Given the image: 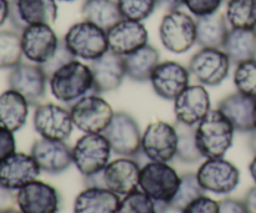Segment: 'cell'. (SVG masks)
Returning a JSON list of instances; mask_svg holds the SVG:
<instances>
[{
    "mask_svg": "<svg viewBox=\"0 0 256 213\" xmlns=\"http://www.w3.org/2000/svg\"><path fill=\"white\" fill-rule=\"evenodd\" d=\"M58 19L56 0H10L9 21L22 32L28 25H52Z\"/></svg>",
    "mask_w": 256,
    "mask_h": 213,
    "instance_id": "15",
    "label": "cell"
},
{
    "mask_svg": "<svg viewBox=\"0 0 256 213\" xmlns=\"http://www.w3.org/2000/svg\"><path fill=\"white\" fill-rule=\"evenodd\" d=\"M155 1H156V7L164 9L166 11L178 10L182 6H185V0H155Z\"/></svg>",
    "mask_w": 256,
    "mask_h": 213,
    "instance_id": "44",
    "label": "cell"
},
{
    "mask_svg": "<svg viewBox=\"0 0 256 213\" xmlns=\"http://www.w3.org/2000/svg\"><path fill=\"white\" fill-rule=\"evenodd\" d=\"M219 213H249L242 200L226 197L219 201Z\"/></svg>",
    "mask_w": 256,
    "mask_h": 213,
    "instance_id": "42",
    "label": "cell"
},
{
    "mask_svg": "<svg viewBox=\"0 0 256 213\" xmlns=\"http://www.w3.org/2000/svg\"><path fill=\"white\" fill-rule=\"evenodd\" d=\"M254 99L236 91L220 100L218 109L230 120L235 131L249 134L254 130Z\"/></svg>",
    "mask_w": 256,
    "mask_h": 213,
    "instance_id": "25",
    "label": "cell"
},
{
    "mask_svg": "<svg viewBox=\"0 0 256 213\" xmlns=\"http://www.w3.org/2000/svg\"><path fill=\"white\" fill-rule=\"evenodd\" d=\"M225 0H185V6L194 17L205 16L220 11Z\"/></svg>",
    "mask_w": 256,
    "mask_h": 213,
    "instance_id": "38",
    "label": "cell"
},
{
    "mask_svg": "<svg viewBox=\"0 0 256 213\" xmlns=\"http://www.w3.org/2000/svg\"><path fill=\"white\" fill-rule=\"evenodd\" d=\"M178 131L175 125L155 121L146 126L142 136V154L149 161L168 162L176 157Z\"/></svg>",
    "mask_w": 256,
    "mask_h": 213,
    "instance_id": "11",
    "label": "cell"
},
{
    "mask_svg": "<svg viewBox=\"0 0 256 213\" xmlns=\"http://www.w3.org/2000/svg\"><path fill=\"white\" fill-rule=\"evenodd\" d=\"M10 0H0V26L9 20Z\"/></svg>",
    "mask_w": 256,
    "mask_h": 213,
    "instance_id": "46",
    "label": "cell"
},
{
    "mask_svg": "<svg viewBox=\"0 0 256 213\" xmlns=\"http://www.w3.org/2000/svg\"><path fill=\"white\" fill-rule=\"evenodd\" d=\"M62 41L75 59L90 62L109 50L106 30L86 20L74 22L65 32Z\"/></svg>",
    "mask_w": 256,
    "mask_h": 213,
    "instance_id": "3",
    "label": "cell"
},
{
    "mask_svg": "<svg viewBox=\"0 0 256 213\" xmlns=\"http://www.w3.org/2000/svg\"><path fill=\"white\" fill-rule=\"evenodd\" d=\"M122 19L144 21L156 9L155 0H116Z\"/></svg>",
    "mask_w": 256,
    "mask_h": 213,
    "instance_id": "37",
    "label": "cell"
},
{
    "mask_svg": "<svg viewBox=\"0 0 256 213\" xmlns=\"http://www.w3.org/2000/svg\"><path fill=\"white\" fill-rule=\"evenodd\" d=\"M142 166L134 157L120 156L106 165L102 172V185L124 197L139 189Z\"/></svg>",
    "mask_w": 256,
    "mask_h": 213,
    "instance_id": "18",
    "label": "cell"
},
{
    "mask_svg": "<svg viewBox=\"0 0 256 213\" xmlns=\"http://www.w3.org/2000/svg\"><path fill=\"white\" fill-rule=\"evenodd\" d=\"M252 119H254V130H256V100L254 105V114H252Z\"/></svg>",
    "mask_w": 256,
    "mask_h": 213,
    "instance_id": "49",
    "label": "cell"
},
{
    "mask_svg": "<svg viewBox=\"0 0 256 213\" xmlns=\"http://www.w3.org/2000/svg\"><path fill=\"white\" fill-rule=\"evenodd\" d=\"M118 156L136 157L142 154V131L129 112L115 111L109 126L102 132Z\"/></svg>",
    "mask_w": 256,
    "mask_h": 213,
    "instance_id": "9",
    "label": "cell"
},
{
    "mask_svg": "<svg viewBox=\"0 0 256 213\" xmlns=\"http://www.w3.org/2000/svg\"><path fill=\"white\" fill-rule=\"evenodd\" d=\"M110 51L128 56L140 47L149 44V32L142 21L120 19L106 31Z\"/></svg>",
    "mask_w": 256,
    "mask_h": 213,
    "instance_id": "20",
    "label": "cell"
},
{
    "mask_svg": "<svg viewBox=\"0 0 256 213\" xmlns=\"http://www.w3.org/2000/svg\"><path fill=\"white\" fill-rule=\"evenodd\" d=\"M182 213H219V202L202 195L185 207Z\"/></svg>",
    "mask_w": 256,
    "mask_h": 213,
    "instance_id": "40",
    "label": "cell"
},
{
    "mask_svg": "<svg viewBox=\"0 0 256 213\" xmlns=\"http://www.w3.org/2000/svg\"><path fill=\"white\" fill-rule=\"evenodd\" d=\"M189 69L174 60L160 61L152 71L149 82L155 94L168 101H174L190 85Z\"/></svg>",
    "mask_w": 256,
    "mask_h": 213,
    "instance_id": "16",
    "label": "cell"
},
{
    "mask_svg": "<svg viewBox=\"0 0 256 213\" xmlns=\"http://www.w3.org/2000/svg\"><path fill=\"white\" fill-rule=\"evenodd\" d=\"M82 16L106 31L122 19L116 0H84Z\"/></svg>",
    "mask_w": 256,
    "mask_h": 213,
    "instance_id": "30",
    "label": "cell"
},
{
    "mask_svg": "<svg viewBox=\"0 0 256 213\" xmlns=\"http://www.w3.org/2000/svg\"><path fill=\"white\" fill-rule=\"evenodd\" d=\"M178 131V149L176 159L182 164L192 165L204 159L200 154L199 147L196 144V136H195V127L186 126L176 122L175 125Z\"/></svg>",
    "mask_w": 256,
    "mask_h": 213,
    "instance_id": "35",
    "label": "cell"
},
{
    "mask_svg": "<svg viewBox=\"0 0 256 213\" xmlns=\"http://www.w3.org/2000/svg\"><path fill=\"white\" fill-rule=\"evenodd\" d=\"M42 170L30 154L16 152L0 162V185L18 191L25 185L38 180Z\"/></svg>",
    "mask_w": 256,
    "mask_h": 213,
    "instance_id": "22",
    "label": "cell"
},
{
    "mask_svg": "<svg viewBox=\"0 0 256 213\" xmlns=\"http://www.w3.org/2000/svg\"><path fill=\"white\" fill-rule=\"evenodd\" d=\"M225 17L230 29L256 30V0H226Z\"/></svg>",
    "mask_w": 256,
    "mask_h": 213,
    "instance_id": "31",
    "label": "cell"
},
{
    "mask_svg": "<svg viewBox=\"0 0 256 213\" xmlns=\"http://www.w3.org/2000/svg\"><path fill=\"white\" fill-rule=\"evenodd\" d=\"M32 125L40 137L54 141H66L75 127L70 110L54 102L35 106Z\"/></svg>",
    "mask_w": 256,
    "mask_h": 213,
    "instance_id": "10",
    "label": "cell"
},
{
    "mask_svg": "<svg viewBox=\"0 0 256 213\" xmlns=\"http://www.w3.org/2000/svg\"><path fill=\"white\" fill-rule=\"evenodd\" d=\"M16 150L14 132L0 126V162L6 159Z\"/></svg>",
    "mask_w": 256,
    "mask_h": 213,
    "instance_id": "41",
    "label": "cell"
},
{
    "mask_svg": "<svg viewBox=\"0 0 256 213\" xmlns=\"http://www.w3.org/2000/svg\"><path fill=\"white\" fill-rule=\"evenodd\" d=\"M242 201H244L249 213H256V185L248 190Z\"/></svg>",
    "mask_w": 256,
    "mask_h": 213,
    "instance_id": "45",
    "label": "cell"
},
{
    "mask_svg": "<svg viewBox=\"0 0 256 213\" xmlns=\"http://www.w3.org/2000/svg\"><path fill=\"white\" fill-rule=\"evenodd\" d=\"M168 210L169 205L155 201L138 189L122 197L118 213H166Z\"/></svg>",
    "mask_w": 256,
    "mask_h": 213,
    "instance_id": "33",
    "label": "cell"
},
{
    "mask_svg": "<svg viewBox=\"0 0 256 213\" xmlns=\"http://www.w3.org/2000/svg\"><path fill=\"white\" fill-rule=\"evenodd\" d=\"M6 213H22V212H20L19 211V210H12V211H9V212H6Z\"/></svg>",
    "mask_w": 256,
    "mask_h": 213,
    "instance_id": "50",
    "label": "cell"
},
{
    "mask_svg": "<svg viewBox=\"0 0 256 213\" xmlns=\"http://www.w3.org/2000/svg\"><path fill=\"white\" fill-rule=\"evenodd\" d=\"M126 76L136 82H146L160 62V52L152 45L146 44L136 51L124 56Z\"/></svg>",
    "mask_w": 256,
    "mask_h": 213,
    "instance_id": "28",
    "label": "cell"
},
{
    "mask_svg": "<svg viewBox=\"0 0 256 213\" xmlns=\"http://www.w3.org/2000/svg\"><path fill=\"white\" fill-rule=\"evenodd\" d=\"M52 96L62 104L72 105L82 97L94 92V79L90 65L74 59L52 72L49 77Z\"/></svg>",
    "mask_w": 256,
    "mask_h": 213,
    "instance_id": "1",
    "label": "cell"
},
{
    "mask_svg": "<svg viewBox=\"0 0 256 213\" xmlns=\"http://www.w3.org/2000/svg\"><path fill=\"white\" fill-rule=\"evenodd\" d=\"M196 19V44L202 47L222 49L230 26L225 14L218 11Z\"/></svg>",
    "mask_w": 256,
    "mask_h": 213,
    "instance_id": "27",
    "label": "cell"
},
{
    "mask_svg": "<svg viewBox=\"0 0 256 213\" xmlns=\"http://www.w3.org/2000/svg\"><path fill=\"white\" fill-rule=\"evenodd\" d=\"M249 147L254 155H256V130L249 132Z\"/></svg>",
    "mask_w": 256,
    "mask_h": 213,
    "instance_id": "47",
    "label": "cell"
},
{
    "mask_svg": "<svg viewBox=\"0 0 256 213\" xmlns=\"http://www.w3.org/2000/svg\"><path fill=\"white\" fill-rule=\"evenodd\" d=\"M232 64V60L222 49L202 47L192 56L188 69L198 84L218 86L229 76Z\"/></svg>",
    "mask_w": 256,
    "mask_h": 213,
    "instance_id": "8",
    "label": "cell"
},
{
    "mask_svg": "<svg viewBox=\"0 0 256 213\" xmlns=\"http://www.w3.org/2000/svg\"><path fill=\"white\" fill-rule=\"evenodd\" d=\"M48 82L49 79L42 67L32 62H20L8 75L9 89L24 96L30 106L42 104L46 96Z\"/></svg>",
    "mask_w": 256,
    "mask_h": 213,
    "instance_id": "13",
    "label": "cell"
},
{
    "mask_svg": "<svg viewBox=\"0 0 256 213\" xmlns=\"http://www.w3.org/2000/svg\"><path fill=\"white\" fill-rule=\"evenodd\" d=\"M249 172H250V176H252V179L254 180L256 185V155H254L252 162L249 164Z\"/></svg>",
    "mask_w": 256,
    "mask_h": 213,
    "instance_id": "48",
    "label": "cell"
},
{
    "mask_svg": "<svg viewBox=\"0 0 256 213\" xmlns=\"http://www.w3.org/2000/svg\"><path fill=\"white\" fill-rule=\"evenodd\" d=\"M16 206L22 213H59L62 196L52 185L35 180L18 190Z\"/></svg>",
    "mask_w": 256,
    "mask_h": 213,
    "instance_id": "17",
    "label": "cell"
},
{
    "mask_svg": "<svg viewBox=\"0 0 256 213\" xmlns=\"http://www.w3.org/2000/svg\"><path fill=\"white\" fill-rule=\"evenodd\" d=\"M225 2H226V0H225Z\"/></svg>",
    "mask_w": 256,
    "mask_h": 213,
    "instance_id": "52",
    "label": "cell"
},
{
    "mask_svg": "<svg viewBox=\"0 0 256 213\" xmlns=\"http://www.w3.org/2000/svg\"><path fill=\"white\" fill-rule=\"evenodd\" d=\"M112 150L104 134H84L72 147V165L84 179L102 172Z\"/></svg>",
    "mask_w": 256,
    "mask_h": 213,
    "instance_id": "5",
    "label": "cell"
},
{
    "mask_svg": "<svg viewBox=\"0 0 256 213\" xmlns=\"http://www.w3.org/2000/svg\"><path fill=\"white\" fill-rule=\"evenodd\" d=\"M94 79L95 94H105L119 89L126 76L124 56L108 50L105 54L90 62Z\"/></svg>",
    "mask_w": 256,
    "mask_h": 213,
    "instance_id": "23",
    "label": "cell"
},
{
    "mask_svg": "<svg viewBox=\"0 0 256 213\" xmlns=\"http://www.w3.org/2000/svg\"><path fill=\"white\" fill-rule=\"evenodd\" d=\"M212 110V100L206 86L190 84L174 100V115L176 122L186 126H196Z\"/></svg>",
    "mask_w": 256,
    "mask_h": 213,
    "instance_id": "19",
    "label": "cell"
},
{
    "mask_svg": "<svg viewBox=\"0 0 256 213\" xmlns=\"http://www.w3.org/2000/svg\"><path fill=\"white\" fill-rule=\"evenodd\" d=\"M59 1H75V0H59Z\"/></svg>",
    "mask_w": 256,
    "mask_h": 213,
    "instance_id": "51",
    "label": "cell"
},
{
    "mask_svg": "<svg viewBox=\"0 0 256 213\" xmlns=\"http://www.w3.org/2000/svg\"><path fill=\"white\" fill-rule=\"evenodd\" d=\"M196 177L205 192L229 195L240 184V170L229 160L205 159L196 171Z\"/></svg>",
    "mask_w": 256,
    "mask_h": 213,
    "instance_id": "12",
    "label": "cell"
},
{
    "mask_svg": "<svg viewBox=\"0 0 256 213\" xmlns=\"http://www.w3.org/2000/svg\"><path fill=\"white\" fill-rule=\"evenodd\" d=\"M30 155L34 157L42 172L48 175H59L72 165V147L66 141H54L40 137L34 141Z\"/></svg>",
    "mask_w": 256,
    "mask_h": 213,
    "instance_id": "21",
    "label": "cell"
},
{
    "mask_svg": "<svg viewBox=\"0 0 256 213\" xmlns=\"http://www.w3.org/2000/svg\"><path fill=\"white\" fill-rule=\"evenodd\" d=\"M232 81L238 92L256 100V59L235 65Z\"/></svg>",
    "mask_w": 256,
    "mask_h": 213,
    "instance_id": "36",
    "label": "cell"
},
{
    "mask_svg": "<svg viewBox=\"0 0 256 213\" xmlns=\"http://www.w3.org/2000/svg\"><path fill=\"white\" fill-rule=\"evenodd\" d=\"M235 129L219 109H212L195 126V136L204 159L224 157L232 149Z\"/></svg>",
    "mask_w": 256,
    "mask_h": 213,
    "instance_id": "2",
    "label": "cell"
},
{
    "mask_svg": "<svg viewBox=\"0 0 256 213\" xmlns=\"http://www.w3.org/2000/svg\"><path fill=\"white\" fill-rule=\"evenodd\" d=\"M122 197L102 186H86L74 200V213H118Z\"/></svg>",
    "mask_w": 256,
    "mask_h": 213,
    "instance_id": "24",
    "label": "cell"
},
{
    "mask_svg": "<svg viewBox=\"0 0 256 213\" xmlns=\"http://www.w3.org/2000/svg\"><path fill=\"white\" fill-rule=\"evenodd\" d=\"M75 57L72 56V52L68 50V47L65 46L64 41L62 40H60V44L59 46H58L56 51H55V54L52 55V57H50L49 60H48L45 64L40 65V66L42 67V70H44V72L46 74L48 79H49L50 76L52 75V72L56 71L59 67H62V65L68 64L69 61H72V60H74Z\"/></svg>",
    "mask_w": 256,
    "mask_h": 213,
    "instance_id": "39",
    "label": "cell"
},
{
    "mask_svg": "<svg viewBox=\"0 0 256 213\" xmlns=\"http://www.w3.org/2000/svg\"><path fill=\"white\" fill-rule=\"evenodd\" d=\"M29 102L19 92L8 89L0 94V126L12 132L19 131L26 124Z\"/></svg>",
    "mask_w": 256,
    "mask_h": 213,
    "instance_id": "26",
    "label": "cell"
},
{
    "mask_svg": "<svg viewBox=\"0 0 256 213\" xmlns=\"http://www.w3.org/2000/svg\"><path fill=\"white\" fill-rule=\"evenodd\" d=\"M205 194L202 185L199 184L196 172H186L180 176V185L176 194L169 204V209L172 211L182 212L192 201L202 197Z\"/></svg>",
    "mask_w": 256,
    "mask_h": 213,
    "instance_id": "34",
    "label": "cell"
},
{
    "mask_svg": "<svg viewBox=\"0 0 256 213\" xmlns=\"http://www.w3.org/2000/svg\"><path fill=\"white\" fill-rule=\"evenodd\" d=\"M222 49L235 65L256 59V30L230 29Z\"/></svg>",
    "mask_w": 256,
    "mask_h": 213,
    "instance_id": "29",
    "label": "cell"
},
{
    "mask_svg": "<svg viewBox=\"0 0 256 213\" xmlns=\"http://www.w3.org/2000/svg\"><path fill=\"white\" fill-rule=\"evenodd\" d=\"M20 35L24 57L32 64H45L60 44L56 32L49 24L28 25Z\"/></svg>",
    "mask_w": 256,
    "mask_h": 213,
    "instance_id": "14",
    "label": "cell"
},
{
    "mask_svg": "<svg viewBox=\"0 0 256 213\" xmlns=\"http://www.w3.org/2000/svg\"><path fill=\"white\" fill-rule=\"evenodd\" d=\"M69 110L74 126L84 134H102L115 114L112 105L95 92L75 101Z\"/></svg>",
    "mask_w": 256,
    "mask_h": 213,
    "instance_id": "6",
    "label": "cell"
},
{
    "mask_svg": "<svg viewBox=\"0 0 256 213\" xmlns=\"http://www.w3.org/2000/svg\"><path fill=\"white\" fill-rule=\"evenodd\" d=\"M159 39L172 54H184L196 44V19L182 10L166 11L159 25Z\"/></svg>",
    "mask_w": 256,
    "mask_h": 213,
    "instance_id": "4",
    "label": "cell"
},
{
    "mask_svg": "<svg viewBox=\"0 0 256 213\" xmlns=\"http://www.w3.org/2000/svg\"><path fill=\"white\" fill-rule=\"evenodd\" d=\"M22 35L16 30H0V70H12L22 62Z\"/></svg>",
    "mask_w": 256,
    "mask_h": 213,
    "instance_id": "32",
    "label": "cell"
},
{
    "mask_svg": "<svg viewBox=\"0 0 256 213\" xmlns=\"http://www.w3.org/2000/svg\"><path fill=\"white\" fill-rule=\"evenodd\" d=\"M16 206V195L14 191L0 185V213H6Z\"/></svg>",
    "mask_w": 256,
    "mask_h": 213,
    "instance_id": "43",
    "label": "cell"
},
{
    "mask_svg": "<svg viewBox=\"0 0 256 213\" xmlns=\"http://www.w3.org/2000/svg\"><path fill=\"white\" fill-rule=\"evenodd\" d=\"M179 185V174L168 162L149 161L142 166L139 189L155 201L169 205Z\"/></svg>",
    "mask_w": 256,
    "mask_h": 213,
    "instance_id": "7",
    "label": "cell"
}]
</instances>
